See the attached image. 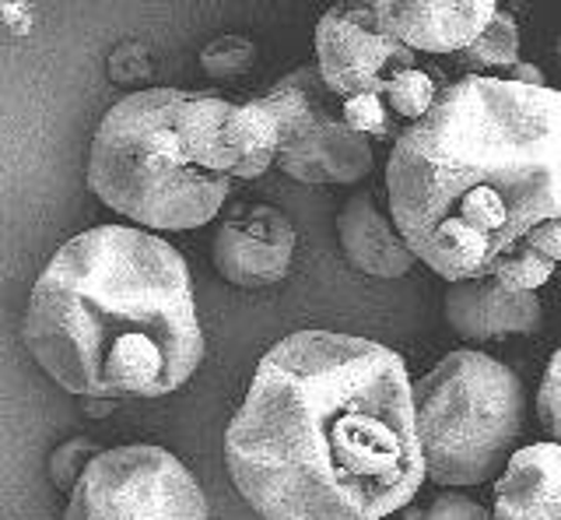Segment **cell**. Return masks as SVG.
Wrapping results in <instances>:
<instances>
[{"label":"cell","instance_id":"6da1fadb","mask_svg":"<svg viewBox=\"0 0 561 520\" xmlns=\"http://www.w3.org/2000/svg\"><path fill=\"white\" fill-rule=\"evenodd\" d=\"M225 464L263 520H386L428 482L414 380L379 341L295 331L260 359Z\"/></svg>","mask_w":561,"mask_h":520},{"label":"cell","instance_id":"7a4b0ae2","mask_svg":"<svg viewBox=\"0 0 561 520\" xmlns=\"http://www.w3.org/2000/svg\"><path fill=\"white\" fill-rule=\"evenodd\" d=\"M400 236L438 279L537 292L561 271V92L456 78L386 162Z\"/></svg>","mask_w":561,"mask_h":520},{"label":"cell","instance_id":"3957f363","mask_svg":"<svg viewBox=\"0 0 561 520\" xmlns=\"http://www.w3.org/2000/svg\"><path fill=\"white\" fill-rule=\"evenodd\" d=\"M22 341L57 387L102 402L175 394L204 362L183 253L137 225H95L49 257Z\"/></svg>","mask_w":561,"mask_h":520},{"label":"cell","instance_id":"277c9868","mask_svg":"<svg viewBox=\"0 0 561 520\" xmlns=\"http://www.w3.org/2000/svg\"><path fill=\"white\" fill-rule=\"evenodd\" d=\"M280 124L256 99L140 89L102 116L88 190L137 229L186 233L221 212L236 180L277 166Z\"/></svg>","mask_w":561,"mask_h":520},{"label":"cell","instance_id":"5b68a950","mask_svg":"<svg viewBox=\"0 0 561 520\" xmlns=\"http://www.w3.org/2000/svg\"><path fill=\"white\" fill-rule=\"evenodd\" d=\"M414 422L432 485H484L499 478L519 450L523 380L478 349H456L414 380Z\"/></svg>","mask_w":561,"mask_h":520},{"label":"cell","instance_id":"8992f818","mask_svg":"<svg viewBox=\"0 0 561 520\" xmlns=\"http://www.w3.org/2000/svg\"><path fill=\"white\" fill-rule=\"evenodd\" d=\"M263 102L280 124L277 169L298 183H362L373 172V142L347 127L344 99H337L320 75V67L298 64L277 78Z\"/></svg>","mask_w":561,"mask_h":520},{"label":"cell","instance_id":"52a82bcc","mask_svg":"<svg viewBox=\"0 0 561 520\" xmlns=\"http://www.w3.org/2000/svg\"><path fill=\"white\" fill-rule=\"evenodd\" d=\"M64 520H207V499L165 446L123 443L88 464Z\"/></svg>","mask_w":561,"mask_h":520},{"label":"cell","instance_id":"ba28073f","mask_svg":"<svg viewBox=\"0 0 561 520\" xmlns=\"http://www.w3.org/2000/svg\"><path fill=\"white\" fill-rule=\"evenodd\" d=\"M417 54L379 25L376 4H337L316 22V67L337 99L382 92Z\"/></svg>","mask_w":561,"mask_h":520},{"label":"cell","instance_id":"9c48e42d","mask_svg":"<svg viewBox=\"0 0 561 520\" xmlns=\"http://www.w3.org/2000/svg\"><path fill=\"white\" fill-rule=\"evenodd\" d=\"M295 257V225L280 207L245 204L228 215L215 242L210 260L215 271L236 289H267L288 279Z\"/></svg>","mask_w":561,"mask_h":520},{"label":"cell","instance_id":"30bf717a","mask_svg":"<svg viewBox=\"0 0 561 520\" xmlns=\"http://www.w3.org/2000/svg\"><path fill=\"white\" fill-rule=\"evenodd\" d=\"M379 25L400 39L414 54L425 57H456L473 46L491 19L499 14V4L491 0H463V4H443V0H373Z\"/></svg>","mask_w":561,"mask_h":520},{"label":"cell","instance_id":"8fae6325","mask_svg":"<svg viewBox=\"0 0 561 520\" xmlns=\"http://www.w3.org/2000/svg\"><path fill=\"white\" fill-rule=\"evenodd\" d=\"M443 303L446 324L463 341L537 335L543 324V303L537 299V292H513L495 279L453 282Z\"/></svg>","mask_w":561,"mask_h":520},{"label":"cell","instance_id":"7c38bea8","mask_svg":"<svg viewBox=\"0 0 561 520\" xmlns=\"http://www.w3.org/2000/svg\"><path fill=\"white\" fill-rule=\"evenodd\" d=\"M337 239L344 257L368 279H400L417 264L393 215L382 212L373 190H358L344 201L337 215Z\"/></svg>","mask_w":561,"mask_h":520},{"label":"cell","instance_id":"4fadbf2b","mask_svg":"<svg viewBox=\"0 0 561 520\" xmlns=\"http://www.w3.org/2000/svg\"><path fill=\"white\" fill-rule=\"evenodd\" d=\"M495 520H561V443L519 446L495 478Z\"/></svg>","mask_w":561,"mask_h":520},{"label":"cell","instance_id":"5bb4252c","mask_svg":"<svg viewBox=\"0 0 561 520\" xmlns=\"http://www.w3.org/2000/svg\"><path fill=\"white\" fill-rule=\"evenodd\" d=\"M519 64V22L502 8L478 43L449 57V67L463 78H508Z\"/></svg>","mask_w":561,"mask_h":520},{"label":"cell","instance_id":"9a60e30c","mask_svg":"<svg viewBox=\"0 0 561 520\" xmlns=\"http://www.w3.org/2000/svg\"><path fill=\"white\" fill-rule=\"evenodd\" d=\"M446 84L438 81V71H432V67H408V71H400L390 84L382 89L386 102H390V110L400 116L403 127L417 124L421 116H428V110L438 102V95H443Z\"/></svg>","mask_w":561,"mask_h":520},{"label":"cell","instance_id":"2e32d148","mask_svg":"<svg viewBox=\"0 0 561 520\" xmlns=\"http://www.w3.org/2000/svg\"><path fill=\"white\" fill-rule=\"evenodd\" d=\"M344 120L351 131H358L368 142H397L403 134L400 116L390 110L382 92H368V95H355L344 99Z\"/></svg>","mask_w":561,"mask_h":520},{"label":"cell","instance_id":"e0dca14e","mask_svg":"<svg viewBox=\"0 0 561 520\" xmlns=\"http://www.w3.org/2000/svg\"><path fill=\"white\" fill-rule=\"evenodd\" d=\"M253 64H256V43L245 36H232V32L210 39L201 49V67L207 71V78H215V81L245 78L253 71Z\"/></svg>","mask_w":561,"mask_h":520},{"label":"cell","instance_id":"ac0fdd59","mask_svg":"<svg viewBox=\"0 0 561 520\" xmlns=\"http://www.w3.org/2000/svg\"><path fill=\"white\" fill-rule=\"evenodd\" d=\"M397 520H495V513L460 489H438L432 499L403 507Z\"/></svg>","mask_w":561,"mask_h":520},{"label":"cell","instance_id":"d6986e66","mask_svg":"<svg viewBox=\"0 0 561 520\" xmlns=\"http://www.w3.org/2000/svg\"><path fill=\"white\" fill-rule=\"evenodd\" d=\"M102 450L88 440V437H75L60 443L57 450L49 454V482L57 485L64 493H75V485L81 482V475L88 472V464H92Z\"/></svg>","mask_w":561,"mask_h":520},{"label":"cell","instance_id":"ffe728a7","mask_svg":"<svg viewBox=\"0 0 561 520\" xmlns=\"http://www.w3.org/2000/svg\"><path fill=\"white\" fill-rule=\"evenodd\" d=\"M537 419L543 426V432L561 443V349L551 355L548 370L540 376V387H537Z\"/></svg>","mask_w":561,"mask_h":520},{"label":"cell","instance_id":"44dd1931","mask_svg":"<svg viewBox=\"0 0 561 520\" xmlns=\"http://www.w3.org/2000/svg\"><path fill=\"white\" fill-rule=\"evenodd\" d=\"M0 19H4V36L8 39L28 36V32H32V8L28 4H18V0H4V4H0Z\"/></svg>","mask_w":561,"mask_h":520},{"label":"cell","instance_id":"7402d4cb","mask_svg":"<svg viewBox=\"0 0 561 520\" xmlns=\"http://www.w3.org/2000/svg\"><path fill=\"white\" fill-rule=\"evenodd\" d=\"M505 81H516V84H530V89H551L548 84V78H543V71L540 67H534V64H519L513 75H508Z\"/></svg>","mask_w":561,"mask_h":520},{"label":"cell","instance_id":"603a6c76","mask_svg":"<svg viewBox=\"0 0 561 520\" xmlns=\"http://www.w3.org/2000/svg\"><path fill=\"white\" fill-rule=\"evenodd\" d=\"M110 405H113V402H102V397H88V402H84V411L92 415V419H102V415L110 411Z\"/></svg>","mask_w":561,"mask_h":520},{"label":"cell","instance_id":"cb8c5ba5","mask_svg":"<svg viewBox=\"0 0 561 520\" xmlns=\"http://www.w3.org/2000/svg\"><path fill=\"white\" fill-rule=\"evenodd\" d=\"M554 49H558V67H561V36H558V43H554Z\"/></svg>","mask_w":561,"mask_h":520},{"label":"cell","instance_id":"d4e9b609","mask_svg":"<svg viewBox=\"0 0 561 520\" xmlns=\"http://www.w3.org/2000/svg\"><path fill=\"white\" fill-rule=\"evenodd\" d=\"M558 274H561V271H558Z\"/></svg>","mask_w":561,"mask_h":520}]
</instances>
